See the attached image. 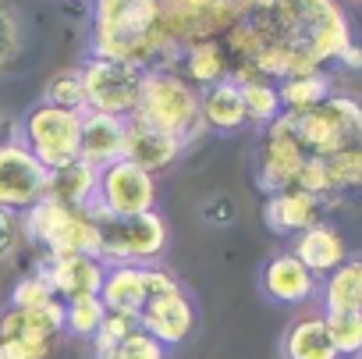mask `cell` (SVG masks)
I'll return each instance as SVG.
<instances>
[{"mask_svg":"<svg viewBox=\"0 0 362 359\" xmlns=\"http://www.w3.org/2000/svg\"><path fill=\"white\" fill-rule=\"evenodd\" d=\"M348 43H355V36L337 0H274L221 36L231 61V82H281L291 75L330 72Z\"/></svg>","mask_w":362,"mask_h":359,"instance_id":"1","label":"cell"},{"mask_svg":"<svg viewBox=\"0 0 362 359\" xmlns=\"http://www.w3.org/2000/svg\"><path fill=\"white\" fill-rule=\"evenodd\" d=\"M135 68H160V4L156 0H93L89 8V54Z\"/></svg>","mask_w":362,"mask_h":359,"instance_id":"2","label":"cell"},{"mask_svg":"<svg viewBox=\"0 0 362 359\" xmlns=\"http://www.w3.org/2000/svg\"><path fill=\"white\" fill-rule=\"evenodd\" d=\"M160 4V47L167 72H177V57L192 43L221 40L235 22L252 11V0H156Z\"/></svg>","mask_w":362,"mask_h":359,"instance_id":"3","label":"cell"},{"mask_svg":"<svg viewBox=\"0 0 362 359\" xmlns=\"http://www.w3.org/2000/svg\"><path fill=\"white\" fill-rule=\"evenodd\" d=\"M135 121L174 135L181 146L199 142V135L206 132L199 121V93L181 79L177 72L167 68H146L142 72V86H139V103H135Z\"/></svg>","mask_w":362,"mask_h":359,"instance_id":"4","label":"cell"},{"mask_svg":"<svg viewBox=\"0 0 362 359\" xmlns=\"http://www.w3.org/2000/svg\"><path fill=\"white\" fill-rule=\"evenodd\" d=\"M93 207L89 210H68L61 203L40 200L36 207H29L22 214V239L40 246L47 256L82 253V256L100 260V228H96Z\"/></svg>","mask_w":362,"mask_h":359,"instance_id":"5","label":"cell"},{"mask_svg":"<svg viewBox=\"0 0 362 359\" xmlns=\"http://www.w3.org/2000/svg\"><path fill=\"white\" fill-rule=\"evenodd\" d=\"M93 214H96V228H100V263L103 267L160 263V256L167 249V221L160 217V210L114 217V214H103L100 207H93Z\"/></svg>","mask_w":362,"mask_h":359,"instance_id":"6","label":"cell"},{"mask_svg":"<svg viewBox=\"0 0 362 359\" xmlns=\"http://www.w3.org/2000/svg\"><path fill=\"white\" fill-rule=\"evenodd\" d=\"M288 118L305 156H330V153L362 146V107L348 93H330L323 103L302 114H288Z\"/></svg>","mask_w":362,"mask_h":359,"instance_id":"7","label":"cell"},{"mask_svg":"<svg viewBox=\"0 0 362 359\" xmlns=\"http://www.w3.org/2000/svg\"><path fill=\"white\" fill-rule=\"evenodd\" d=\"M78 125H82V110H64V107L40 100L15 125V139L47 171H57V167L78 160Z\"/></svg>","mask_w":362,"mask_h":359,"instance_id":"8","label":"cell"},{"mask_svg":"<svg viewBox=\"0 0 362 359\" xmlns=\"http://www.w3.org/2000/svg\"><path fill=\"white\" fill-rule=\"evenodd\" d=\"M64 334V302L43 309L0 306V359H50Z\"/></svg>","mask_w":362,"mask_h":359,"instance_id":"9","label":"cell"},{"mask_svg":"<svg viewBox=\"0 0 362 359\" xmlns=\"http://www.w3.org/2000/svg\"><path fill=\"white\" fill-rule=\"evenodd\" d=\"M78 82H82L86 110L128 121L135 114V103H139L142 68L121 64V61H103V57H86L78 64Z\"/></svg>","mask_w":362,"mask_h":359,"instance_id":"10","label":"cell"},{"mask_svg":"<svg viewBox=\"0 0 362 359\" xmlns=\"http://www.w3.org/2000/svg\"><path fill=\"white\" fill-rule=\"evenodd\" d=\"M305 164V149L298 146L291 132V118L281 114L277 121L263 125L256 132V149H252V178L263 196L295 189V178Z\"/></svg>","mask_w":362,"mask_h":359,"instance_id":"11","label":"cell"},{"mask_svg":"<svg viewBox=\"0 0 362 359\" xmlns=\"http://www.w3.org/2000/svg\"><path fill=\"white\" fill-rule=\"evenodd\" d=\"M50 171L11 135L8 142H0V210L8 214H25L36 207L47 193Z\"/></svg>","mask_w":362,"mask_h":359,"instance_id":"12","label":"cell"},{"mask_svg":"<svg viewBox=\"0 0 362 359\" xmlns=\"http://www.w3.org/2000/svg\"><path fill=\"white\" fill-rule=\"evenodd\" d=\"M160 189L156 178L146 174L142 167H135L132 160H114L110 167L100 171V186H96V207L103 214L114 217H132V214H146L156 210Z\"/></svg>","mask_w":362,"mask_h":359,"instance_id":"13","label":"cell"},{"mask_svg":"<svg viewBox=\"0 0 362 359\" xmlns=\"http://www.w3.org/2000/svg\"><path fill=\"white\" fill-rule=\"evenodd\" d=\"M139 331H146L149 338H156L163 348H177L185 345L196 331V302L185 292V285H177L163 295H153L142 309H139Z\"/></svg>","mask_w":362,"mask_h":359,"instance_id":"14","label":"cell"},{"mask_svg":"<svg viewBox=\"0 0 362 359\" xmlns=\"http://www.w3.org/2000/svg\"><path fill=\"white\" fill-rule=\"evenodd\" d=\"M47 278V285L54 288V295L61 302H71V299H89V295H100V285H103V263L96 256H82V253H64V256H47L33 267Z\"/></svg>","mask_w":362,"mask_h":359,"instance_id":"15","label":"cell"},{"mask_svg":"<svg viewBox=\"0 0 362 359\" xmlns=\"http://www.w3.org/2000/svg\"><path fill=\"white\" fill-rule=\"evenodd\" d=\"M189 149L181 146L174 135H163L135 118L124 121V160H132L135 167H142L146 174H167L181 164V156H185Z\"/></svg>","mask_w":362,"mask_h":359,"instance_id":"16","label":"cell"},{"mask_svg":"<svg viewBox=\"0 0 362 359\" xmlns=\"http://www.w3.org/2000/svg\"><path fill=\"white\" fill-rule=\"evenodd\" d=\"M316 288H320V281L291 253L270 256L259 270V292L277 306H305L316 299Z\"/></svg>","mask_w":362,"mask_h":359,"instance_id":"17","label":"cell"},{"mask_svg":"<svg viewBox=\"0 0 362 359\" xmlns=\"http://www.w3.org/2000/svg\"><path fill=\"white\" fill-rule=\"evenodd\" d=\"M323 214H327L323 200H316V196H309V193H302V189L274 193V196H267V203H263V221H267V228H270L274 235H281V239L302 235L305 228L320 224Z\"/></svg>","mask_w":362,"mask_h":359,"instance_id":"18","label":"cell"},{"mask_svg":"<svg viewBox=\"0 0 362 359\" xmlns=\"http://www.w3.org/2000/svg\"><path fill=\"white\" fill-rule=\"evenodd\" d=\"M288 253H291V256H295V260H298L316 281L327 278L330 270H337V267L351 256L344 235H341L334 224H327V221H320V224L305 228L302 235H295Z\"/></svg>","mask_w":362,"mask_h":359,"instance_id":"19","label":"cell"},{"mask_svg":"<svg viewBox=\"0 0 362 359\" xmlns=\"http://www.w3.org/2000/svg\"><path fill=\"white\" fill-rule=\"evenodd\" d=\"M124 156V121L96 110H82L78 125V160L103 171Z\"/></svg>","mask_w":362,"mask_h":359,"instance_id":"20","label":"cell"},{"mask_svg":"<svg viewBox=\"0 0 362 359\" xmlns=\"http://www.w3.org/2000/svg\"><path fill=\"white\" fill-rule=\"evenodd\" d=\"M96 186H100V171L75 160V164H64V167L50 171L43 200L61 203L68 210H89L96 203Z\"/></svg>","mask_w":362,"mask_h":359,"instance_id":"21","label":"cell"},{"mask_svg":"<svg viewBox=\"0 0 362 359\" xmlns=\"http://www.w3.org/2000/svg\"><path fill=\"white\" fill-rule=\"evenodd\" d=\"M281 359H341L330 334H327L323 313H302L284 327Z\"/></svg>","mask_w":362,"mask_h":359,"instance_id":"22","label":"cell"},{"mask_svg":"<svg viewBox=\"0 0 362 359\" xmlns=\"http://www.w3.org/2000/svg\"><path fill=\"white\" fill-rule=\"evenodd\" d=\"M177 75L185 79L196 93L231 79V61H228V50L221 47V40H206V43H192L181 50L177 57Z\"/></svg>","mask_w":362,"mask_h":359,"instance_id":"23","label":"cell"},{"mask_svg":"<svg viewBox=\"0 0 362 359\" xmlns=\"http://www.w3.org/2000/svg\"><path fill=\"white\" fill-rule=\"evenodd\" d=\"M199 121L206 132H221V135H235L249 125L245 107H242V93L231 79L199 93Z\"/></svg>","mask_w":362,"mask_h":359,"instance_id":"24","label":"cell"},{"mask_svg":"<svg viewBox=\"0 0 362 359\" xmlns=\"http://www.w3.org/2000/svg\"><path fill=\"white\" fill-rule=\"evenodd\" d=\"M100 302L107 313L139 317V309L146 306V267H132V263L107 267L100 285Z\"/></svg>","mask_w":362,"mask_h":359,"instance_id":"25","label":"cell"},{"mask_svg":"<svg viewBox=\"0 0 362 359\" xmlns=\"http://www.w3.org/2000/svg\"><path fill=\"white\" fill-rule=\"evenodd\" d=\"M320 313H362V260L348 256L316 288Z\"/></svg>","mask_w":362,"mask_h":359,"instance_id":"26","label":"cell"},{"mask_svg":"<svg viewBox=\"0 0 362 359\" xmlns=\"http://www.w3.org/2000/svg\"><path fill=\"white\" fill-rule=\"evenodd\" d=\"M277 86V100H281V114H302L316 103H323L334 93V79L330 72H316V75H291L274 82Z\"/></svg>","mask_w":362,"mask_h":359,"instance_id":"27","label":"cell"},{"mask_svg":"<svg viewBox=\"0 0 362 359\" xmlns=\"http://www.w3.org/2000/svg\"><path fill=\"white\" fill-rule=\"evenodd\" d=\"M320 160H323L330 200L341 203L348 193H355L362 186V146H351V149H341V153H330V156H320Z\"/></svg>","mask_w":362,"mask_h":359,"instance_id":"28","label":"cell"},{"mask_svg":"<svg viewBox=\"0 0 362 359\" xmlns=\"http://www.w3.org/2000/svg\"><path fill=\"white\" fill-rule=\"evenodd\" d=\"M238 93H242V107H245V121L263 128L270 121L281 118V100H277V86L267 82V79H245V82H235Z\"/></svg>","mask_w":362,"mask_h":359,"instance_id":"29","label":"cell"},{"mask_svg":"<svg viewBox=\"0 0 362 359\" xmlns=\"http://www.w3.org/2000/svg\"><path fill=\"white\" fill-rule=\"evenodd\" d=\"M25 50V25L15 8V0H0V75L15 72Z\"/></svg>","mask_w":362,"mask_h":359,"instance_id":"30","label":"cell"},{"mask_svg":"<svg viewBox=\"0 0 362 359\" xmlns=\"http://www.w3.org/2000/svg\"><path fill=\"white\" fill-rule=\"evenodd\" d=\"M103 317H107V309H103L100 295L71 299V302H64V334L89 341V338L96 334V327L103 324Z\"/></svg>","mask_w":362,"mask_h":359,"instance_id":"31","label":"cell"},{"mask_svg":"<svg viewBox=\"0 0 362 359\" xmlns=\"http://www.w3.org/2000/svg\"><path fill=\"white\" fill-rule=\"evenodd\" d=\"M323 324L341 359H355L362 352V313H323Z\"/></svg>","mask_w":362,"mask_h":359,"instance_id":"32","label":"cell"},{"mask_svg":"<svg viewBox=\"0 0 362 359\" xmlns=\"http://www.w3.org/2000/svg\"><path fill=\"white\" fill-rule=\"evenodd\" d=\"M139 331V320L135 317H124V313H107L103 317V324L96 327V334L89 338V352H93V359H107L128 334H135Z\"/></svg>","mask_w":362,"mask_h":359,"instance_id":"33","label":"cell"},{"mask_svg":"<svg viewBox=\"0 0 362 359\" xmlns=\"http://www.w3.org/2000/svg\"><path fill=\"white\" fill-rule=\"evenodd\" d=\"M50 302H57V295L40 270H29L25 278H18L11 288V299H8V306H18V309H43Z\"/></svg>","mask_w":362,"mask_h":359,"instance_id":"34","label":"cell"},{"mask_svg":"<svg viewBox=\"0 0 362 359\" xmlns=\"http://www.w3.org/2000/svg\"><path fill=\"white\" fill-rule=\"evenodd\" d=\"M43 103H54V107H64V110H86V103H82L78 68L54 75V79L47 82V89H43Z\"/></svg>","mask_w":362,"mask_h":359,"instance_id":"35","label":"cell"},{"mask_svg":"<svg viewBox=\"0 0 362 359\" xmlns=\"http://www.w3.org/2000/svg\"><path fill=\"white\" fill-rule=\"evenodd\" d=\"M170 355V348H163L156 338H149L146 331H135V334H128L107 359H167Z\"/></svg>","mask_w":362,"mask_h":359,"instance_id":"36","label":"cell"},{"mask_svg":"<svg viewBox=\"0 0 362 359\" xmlns=\"http://www.w3.org/2000/svg\"><path fill=\"white\" fill-rule=\"evenodd\" d=\"M22 217L0 210V263H11L22 249Z\"/></svg>","mask_w":362,"mask_h":359,"instance_id":"37","label":"cell"},{"mask_svg":"<svg viewBox=\"0 0 362 359\" xmlns=\"http://www.w3.org/2000/svg\"><path fill=\"white\" fill-rule=\"evenodd\" d=\"M337 68H344V72H358V68H362V50H358V43H348V47L341 50Z\"/></svg>","mask_w":362,"mask_h":359,"instance_id":"38","label":"cell"},{"mask_svg":"<svg viewBox=\"0 0 362 359\" xmlns=\"http://www.w3.org/2000/svg\"><path fill=\"white\" fill-rule=\"evenodd\" d=\"M15 118H8V114H0V142H8L11 135H15Z\"/></svg>","mask_w":362,"mask_h":359,"instance_id":"39","label":"cell"},{"mask_svg":"<svg viewBox=\"0 0 362 359\" xmlns=\"http://www.w3.org/2000/svg\"><path fill=\"white\" fill-rule=\"evenodd\" d=\"M355 4H358V0H355Z\"/></svg>","mask_w":362,"mask_h":359,"instance_id":"40","label":"cell"}]
</instances>
